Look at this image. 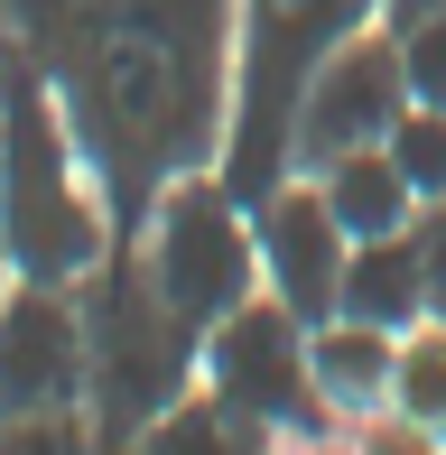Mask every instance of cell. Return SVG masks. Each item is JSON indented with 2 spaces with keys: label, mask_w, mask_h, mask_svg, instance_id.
I'll use <instances>...</instances> for the list:
<instances>
[{
  "label": "cell",
  "mask_w": 446,
  "mask_h": 455,
  "mask_svg": "<svg viewBox=\"0 0 446 455\" xmlns=\"http://www.w3.org/2000/svg\"><path fill=\"white\" fill-rule=\"evenodd\" d=\"M10 19L103 186L112 233L139 242L149 204L223 158L242 0H10Z\"/></svg>",
  "instance_id": "cell-1"
},
{
  "label": "cell",
  "mask_w": 446,
  "mask_h": 455,
  "mask_svg": "<svg viewBox=\"0 0 446 455\" xmlns=\"http://www.w3.org/2000/svg\"><path fill=\"white\" fill-rule=\"evenodd\" d=\"M112 204L93 186L84 149H75L66 112H56L47 75L28 66V47H0V251L19 279L37 288H84L112 251Z\"/></svg>",
  "instance_id": "cell-2"
},
{
  "label": "cell",
  "mask_w": 446,
  "mask_h": 455,
  "mask_svg": "<svg viewBox=\"0 0 446 455\" xmlns=\"http://www.w3.org/2000/svg\"><path fill=\"white\" fill-rule=\"evenodd\" d=\"M84 344H93V371H84V419L93 437L112 446H139V427L158 409H177L195 381H205V325H187L168 298H158L139 242H112L103 270L84 288Z\"/></svg>",
  "instance_id": "cell-3"
},
{
  "label": "cell",
  "mask_w": 446,
  "mask_h": 455,
  "mask_svg": "<svg viewBox=\"0 0 446 455\" xmlns=\"http://www.w3.org/2000/svg\"><path fill=\"white\" fill-rule=\"evenodd\" d=\"M381 0H242V37H233V131H223L214 177L242 204H260L289 177V121L307 75L326 66L354 28H372Z\"/></svg>",
  "instance_id": "cell-4"
},
{
  "label": "cell",
  "mask_w": 446,
  "mask_h": 455,
  "mask_svg": "<svg viewBox=\"0 0 446 455\" xmlns=\"http://www.w3.org/2000/svg\"><path fill=\"white\" fill-rule=\"evenodd\" d=\"M139 260H149L158 298L187 325H223L242 298H260V242H251V204L233 196L214 168L177 177L139 223Z\"/></svg>",
  "instance_id": "cell-5"
},
{
  "label": "cell",
  "mask_w": 446,
  "mask_h": 455,
  "mask_svg": "<svg viewBox=\"0 0 446 455\" xmlns=\"http://www.w3.org/2000/svg\"><path fill=\"white\" fill-rule=\"evenodd\" d=\"M205 390L233 400V409H251L279 446H289V437H335V427H344L335 409H326V390H316L307 325H298L270 288L242 298L223 325H205Z\"/></svg>",
  "instance_id": "cell-6"
},
{
  "label": "cell",
  "mask_w": 446,
  "mask_h": 455,
  "mask_svg": "<svg viewBox=\"0 0 446 455\" xmlns=\"http://www.w3.org/2000/svg\"><path fill=\"white\" fill-rule=\"evenodd\" d=\"M400 112H410L400 37H391V19H372V28H354L326 66L307 75L298 121H289V168L316 177V168H326V158H344V149H381Z\"/></svg>",
  "instance_id": "cell-7"
},
{
  "label": "cell",
  "mask_w": 446,
  "mask_h": 455,
  "mask_svg": "<svg viewBox=\"0 0 446 455\" xmlns=\"http://www.w3.org/2000/svg\"><path fill=\"white\" fill-rule=\"evenodd\" d=\"M251 242H260V288H270L298 325H326L335 298H344V251H354V233L335 223L326 186L289 168L251 204Z\"/></svg>",
  "instance_id": "cell-8"
},
{
  "label": "cell",
  "mask_w": 446,
  "mask_h": 455,
  "mask_svg": "<svg viewBox=\"0 0 446 455\" xmlns=\"http://www.w3.org/2000/svg\"><path fill=\"white\" fill-rule=\"evenodd\" d=\"M84 298L75 288H37L10 279L0 298V419H28V409H84Z\"/></svg>",
  "instance_id": "cell-9"
},
{
  "label": "cell",
  "mask_w": 446,
  "mask_h": 455,
  "mask_svg": "<svg viewBox=\"0 0 446 455\" xmlns=\"http://www.w3.org/2000/svg\"><path fill=\"white\" fill-rule=\"evenodd\" d=\"M307 363H316V390H326L335 419H354V427L391 419V381H400V335L391 325L326 316V325H307Z\"/></svg>",
  "instance_id": "cell-10"
},
{
  "label": "cell",
  "mask_w": 446,
  "mask_h": 455,
  "mask_svg": "<svg viewBox=\"0 0 446 455\" xmlns=\"http://www.w3.org/2000/svg\"><path fill=\"white\" fill-rule=\"evenodd\" d=\"M335 316H362V325H428V260H418V233H381V242H354L344 251V298Z\"/></svg>",
  "instance_id": "cell-11"
},
{
  "label": "cell",
  "mask_w": 446,
  "mask_h": 455,
  "mask_svg": "<svg viewBox=\"0 0 446 455\" xmlns=\"http://www.w3.org/2000/svg\"><path fill=\"white\" fill-rule=\"evenodd\" d=\"M316 186H326L335 223L354 242H381V233H410L418 223V196H410V177L391 168V149H344V158L316 168Z\"/></svg>",
  "instance_id": "cell-12"
},
{
  "label": "cell",
  "mask_w": 446,
  "mask_h": 455,
  "mask_svg": "<svg viewBox=\"0 0 446 455\" xmlns=\"http://www.w3.org/2000/svg\"><path fill=\"white\" fill-rule=\"evenodd\" d=\"M139 455H279V437L251 419V409L214 400V390L195 381L177 409H158V419L139 427Z\"/></svg>",
  "instance_id": "cell-13"
},
{
  "label": "cell",
  "mask_w": 446,
  "mask_h": 455,
  "mask_svg": "<svg viewBox=\"0 0 446 455\" xmlns=\"http://www.w3.org/2000/svg\"><path fill=\"white\" fill-rule=\"evenodd\" d=\"M391 419H410V427H428V437H446V316H428V325H410V335H400Z\"/></svg>",
  "instance_id": "cell-14"
},
{
  "label": "cell",
  "mask_w": 446,
  "mask_h": 455,
  "mask_svg": "<svg viewBox=\"0 0 446 455\" xmlns=\"http://www.w3.org/2000/svg\"><path fill=\"white\" fill-rule=\"evenodd\" d=\"M381 149H391V168L410 177L418 204L446 196V112H437V102H410V112L391 121V140H381Z\"/></svg>",
  "instance_id": "cell-15"
},
{
  "label": "cell",
  "mask_w": 446,
  "mask_h": 455,
  "mask_svg": "<svg viewBox=\"0 0 446 455\" xmlns=\"http://www.w3.org/2000/svg\"><path fill=\"white\" fill-rule=\"evenodd\" d=\"M400 75H410V102H437L446 112V10H418V19H400Z\"/></svg>",
  "instance_id": "cell-16"
},
{
  "label": "cell",
  "mask_w": 446,
  "mask_h": 455,
  "mask_svg": "<svg viewBox=\"0 0 446 455\" xmlns=\"http://www.w3.org/2000/svg\"><path fill=\"white\" fill-rule=\"evenodd\" d=\"M0 455H93V419H84V409H28V419H0Z\"/></svg>",
  "instance_id": "cell-17"
},
{
  "label": "cell",
  "mask_w": 446,
  "mask_h": 455,
  "mask_svg": "<svg viewBox=\"0 0 446 455\" xmlns=\"http://www.w3.org/2000/svg\"><path fill=\"white\" fill-rule=\"evenodd\" d=\"M418 260H428V316H446V196L437 204H418Z\"/></svg>",
  "instance_id": "cell-18"
},
{
  "label": "cell",
  "mask_w": 446,
  "mask_h": 455,
  "mask_svg": "<svg viewBox=\"0 0 446 455\" xmlns=\"http://www.w3.org/2000/svg\"><path fill=\"white\" fill-rule=\"evenodd\" d=\"M354 446L362 455H446V437H428V427H410V419H372Z\"/></svg>",
  "instance_id": "cell-19"
},
{
  "label": "cell",
  "mask_w": 446,
  "mask_h": 455,
  "mask_svg": "<svg viewBox=\"0 0 446 455\" xmlns=\"http://www.w3.org/2000/svg\"><path fill=\"white\" fill-rule=\"evenodd\" d=\"M279 455H362V446H335V437H289Z\"/></svg>",
  "instance_id": "cell-20"
},
{
  "label": "cell",
  "mask_w": 446,
  "mask_h": 455,
  "mask_svg": "<svg viewBox=\"0 0 446 455\" xmlns=\"http://www.w3.org/2000/svg\"><path fill=\"white\" fill-rule=\"evenodd\" d=\"M418 10H446V0H381V19H391V28H400V19H418Z\"/></svg>",
  "instance_id": "cell-21"
},
{
  "label": "cell",
  "mask_w": 446,
  "mask_h": 455,
  "mask_svg": "<svg viewBox=\"0 0 446 455\" xmlns=\"http://www.w3.org/2000/svg\"><path fill=\"white\" fill-rule=\"evenodd\" d=\"M93 455H139V446H112V437H93Z\"/></svg>",
  "instance_id": "cell-22"
},
{
  "label": "cell",
  "mask_w": 446,
  "mask_h": 455,
  "mask_svg": "<svg viewBox=\"0 0 446 455\" xmlns=\"http://www.w3.org/2000/svg\"><path fill=\"white\" fill-rule=\"evenodd\" d=\"M10 279H19V270H10V251H0V298H10Z\"/></svg>",
  "instance_id": "cell-23"
},
{
  "label": "cell",
  "mask_w": 446,
  "mask_h": 455,
  "mask_svg": "<svg viewBox=\"0 0 446 455\" xmlns=\"http://www.w3.org/2000/svg\"><path fill=\"white\" fill-rule=\"evenodd\" d=\"M0 47H10V19H0Z\"/></svg>",
  "instance_id": "cell-24"
}]
</instances>
